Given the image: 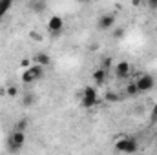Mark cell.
Returning a JSON list of instances; mask_svg holds the SVG:
<instances>
[{
	"mask_svg": "<svg viewBox=\"0 0 157 155\" xmlns=\"http://www.w3.org/2000/svg\"><path fill=\"white\" fill-rule=\"evenodd\" d=\"M44 70H46V68H42L39 64H33L31 68H26V71L22 73V82H28V84L39 82L40 78L44 77Z\"/></svg>",
	"mask_w": 157,
	"mask_h": 155,
	"instance_id": "6da1fadb",
	"label": "cell"
},
{
	"mask_svg": "<svg viewBox=\"0 0 157 155\" xmlns=\"http://www.w3.org/2000/svg\"><path fill=\"white\" fill-rule=\"evenodd\" d=\"M95 104H97V91H95L91 86H86V88L82 89V95H80V106L86 108V110H90V108H93Z\"/></svg>",
	"mask_w": 157,
	"mask_h": 155,
	"instance_id": "7a4b0ae2",
	"label": "cell"
},
{
	"mask_svg": "<svg viewBox=\"0 0 157 155\" xmlns=\"http://www.w3.org/2000/svg\"><path fill=\"white\" fill-rule=\"evenodd\" d=\"M24 142H26L24 131L15 130V131L9 135V139H7V148H9V152H20V148L24 146Z\"/></svg>",
	"mask_w": 157,
	"mask_h": 155,
	"instance_id": "3957f363",
	"label": "cell"
},
{
	"mask_svg": "<svg viewBox=\"0 0 157 155\" xmlns=\"http://www.w3.org/2000/svg\"><path fill=\"white\" fill-rule=\"evenodd\" d=\"M115 150L122 152V153H133V152H137V141L132 139V137H122V139L117 141Z\"/></svg>",
	"mask_w": 157,
	"mask_h": 155,
	"instance_id": "277c9868",
	"label": "cell"
},
{
	"mask_svg": "<svg viewBox=\"0 0 157 155\" xmlns=\"http://www.w3.org/2000/svg\"><path fill=\"white\" fill-rule=\"evenodd\" d=\"M135 84H137V88H139L141 93H146V91H150L155 86V78L152 77V75H141L135 80Z\"/></svg>",
	"mask_w": 157,
	"mask_h": 155,
	"instance_id": "5b68a950",
	"label": "cell"
},
{
	"mask_svg": "<svg viewBox=\"0 0 157 155\" xmlns=\"http://www.w3.org/2000/svg\"><path fill=\"white\" fill-rule=\"evenodd\" d=\"M97 26H99L101 31H108V29H112V28L115 26V15H113V13H106V15H102V17L99 18V22H97Z\"/></svg>",
	"mask_w": 157,
	"mask_h": 155,
	"instance_id": "8992f818",
	"label": "cell"
},
{
	"mask_svg": "<svg viewBox=\"0 0 157 155\" xmlns=\"http://www.w3.org/2000/svg\"><path fill=\"white\" fill-rule=\"evenodd\" d=\"M48 29H49V33H53V35H59L62 29H64V20L60 18V17H51L49 18V22H48Z\"/></svg>",
	"mask_w": 157,
	"mask_h": 155,
	"instance_id": "52a82bcc",
	"label": "cell"
},
{
	"mask_svg": "<svg viewBox=\"0 0 157 155\" xmlns=\"http://www.w3.org/2000/svg\"><path fill=\"white\" fill-rule=\"evenodd\" d=\"M130 71H132V66L128 62H119L115 66V77L117 78H126L130 75Z\"/></svg>",
	"mask_w": 157,
	"mask_h": 155,
	"instance_id": "ba28073f",
	"label": "cell"
},
{
	"mask_svg": "<svg viewBox=\"0 0 157 155\" xmlns=\"http://www.w3.org/2000/svg\"><path fill=\"white\" fill-rule=\"evenodd\" d=\"M33 64H39L42 68H48V66H51V57L46 55V53H37L33 57Z\"/></svg>",
	"mask_w": 157,
	"mask_h": 155,
	"instance_id": "9c48e42d",
	"label": "cell"
},
{
	"mask_svg": "<svg viewBox=\"0 0 157 155\" xmlns=\"http://www.w3.org/2000/svg\"><path fill=\"white\" fill-rule=\"evenodd\" d=\"M91 78H93V82H95V84H104V80H106V70H104V68H101V70L93 71Z\"/></svg>",
	"mask_w": 157,
	"mask_h": 155,
	"instance_id": "30bf717a",
	"label": "cell"
},
{
	"mask_svg": "<svg viewBox=\"0 0 157 155\" xmlns=\"http://www.w3.org/2000/svg\"><path fill=\"white\" fill-rule=\"evenodd\" d=\"M141 91H139V88H137V84L135 82H130L128 86H126V95L128 97H135V95H139Z\"/></svg>",
	"mask_w": 157,
	"mask_h": 155,
	"instance_id": "8fae6325",
	"label": "cell"
},
{
	"mask_svg": "<svg viewBox=\"0 0 157 155\" xmlns=\"http://www.w3.org/2000/svg\"><path fill=\"white\" fill-rule=\"evenodd\" d=\"M37 102V99H35V95L33 93H26L24 97H22V104L26 106V108H29V106H33Z\"/></svg>",
	"mask_w": 157,
	"mask_h": 155,
	"instance_id": "7c38bea8",
	"label": "cell"
},
{
	"mask_svg": "<svg viewBox=\"0 0 157 155\" xmlns=\"http://www.w3.org/2000/svg\"><path fill=\"white\" fill-rule=\"evenodd\" d=\"M104 99H106L108 102H117V100L121 99V97H119V95L115 93V91H106V95H104Z\"/></svg>",
	"mask_w": 157,
	"mask_h": 155,
	"instance_id": "4fadbf2b",
	"label": "cell"
},
{
	"mask_svg": "<svg viewBox=\"0 0 157 155\" xmlns=\"http://www.w3.org/2000/svg\"><path fill=\"white\" fill-rule=\"evenodd\" d=\"M26 126H28V120H26V119H22V120H17V122H15V130L24 131V130H26Z\"/></svg>",
	"mask_w": 157,
	"mask_h": 155,
	"instance_id": "5bb4252c",
	"label": "cell"
},
{
	"mask_svg": "<svg viewBox=\"0 0 157 155\" xmlns=\"http://www.w3.org/2000/svg\"><path fill=\"white\" fill-rule=\"evenodd\" d=\"M6 95L13 99V97H17V95H18V89H17L15 86H9V88H7V91H6Z\"/></svg>",
	"mask_w": 157,
	"mask_h": 155,
	"instance_id": "9a60e30c",
	"label": "cell"
},
{
	"mask_svg": "<svg viewBox=\"0 0 157 155\" xmlns=\"http://www.w3.org/2000/svg\"><path fill=\"white\" fill-rule=\"evenodd\" d=\"M150 122H152V124H155V122H157V104L154 106V108H152V115H150Z\"/></svg>",
	"mask_w": 157,
	"mask_h": 155,
	"instance_id": "2e32d148",
	"label": "cell"
},
{
	"mask_svg": "<svg viewBox=\"0 0 157 155\" xmlns=\"http://www.w3.org/2000/svg\"><path fill=\"white\" fill-rule=\"evenodd\" d=\"M42 9H44V2H35V4H33V11L40 13Z\"/></svg>",
	"mask_w": 157,
	"mask_h": 155,
	"instance_id": "e0dca14e",
	"label": "cell"
},
{
	"mask_svg": "<svg viewBox=\"0 0 157 155\" xmlns=\"http://www.w3.org/2000/svg\"><path fill=\"white\" fill-rule=\"evenodd\" d=\"M29 37H31L33 40H37V42L42 40V35H40V33H35V31H33V33H29Z\"/></svg>",
	"mask_w": 157,
	"mask_h": 155,
	"instance_id": "ac0fdd59",
	"label": "cell"
},
{
	"mask_svg": "<svg viewBox=\"0 0 157 155\" xmlns=\"http://www.w3.org/2000/svg\"><path fill=\"white\" fill-rule=\"evenodd\" d=\"M146 2H148L150 9H157V0H146Z\"/></svg>",
	"mask_w": 157,
	"mask_h": 155,
	"instance_id": "d6986e66",
	"label": "cell"
},
{
	"mask_svg": "<svg viewBox=\"0 0 157 155\" xmlns=\"http://www.w3.org/2000/svg\"><path fill=\"white\" fill-rule=\"evenodd\" d=\"M102 66H104V70H106V68H110V66H112V60H110V59H106V60L102 62Z\"/></svg>",
	"mask_w": 157,
	"mask_h": 155,
	"instance_id": "ffe728a7",
	"label": "cell"
},
{
	"mask_svg": "<svg viewBox=\"0 0 157 155\" xmlns=\"http://www.w3.org/2000/svg\"><path fill=\"white\" fill-rule=\"evenodd\" d=\"M122 35H124V29H122V28H119L117 31H115V37H122Z\"/></svg>",
	"mask_w": 157,
	"mask_h": 155,
	"instance_id": "44dd1931",
	"label": "cell"
},
{
	"mask_svg": "<svg viewBox=\"0 0 157 155\" xmlns=\"http://www.w3.org/2000/svg\"><path fill=\"white\" fill-rule=\"evenodd\" d=\"M20 66H22V68H28V66H29V60H28V59H24V60L20 62Z\"/></svg>",
	"mask_w": 157,
	"mask_h": 155,
	"instance_id": "7402d4cb",
	"label": "cell"
},
{
	"mask_svg": "<svg viewBox=\"0 0 157 155\" xmlns=\"http://www.w3.org/2000/svg\"><path fill=\"white\" fill-rule=\"evenodd\" d=\"M132 4L133 6H141V0H132Z\"/></svg>",
	"mask_w": 157,
	"mask_h": 155,
	"instance_id": "603a6c76",
	"label": "cell"
},
{
	"mask_svg": "<svg viewBox=\"0 0 157 155\" xmlns=\"http://www.w3.org/2000/svg\"><path fill=\"white\" fill-rule=\"evenodd\" d=\"M77 2H80V4H88L90 0H77Z\"/></svg>",
	"mask_w": 157,
	"mask_h": 155,
	"instance_id": "cb8c5ba5",
	"label": "cell"
}]
</instances>
